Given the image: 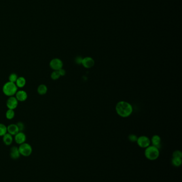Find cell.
<instances>
[{"mask_svg":"<svg viewBox=\"0 0 182 182\" xmlns=\"http://www.w3.org/2000/svg\"><path fill=\"white\" fill-rule=\"evenodd\" d=\"M18 149L20 152V155L25 157H29L32 153V147L30 144L28 143L25 142L19 145Z\"/></svg>","mask_w":182,"mask_h":182,"instance_id":"277c9868","label":"cell"},{"mask_svg":"<svg viewBox=\"0 0 182 182\" xmlns=\"http://www.w3.org/2000/svg\"><path fill=\"white\" fill-rule=\"evenodd\" d=\"M20 152L18 149V147L16 146H13L10 149V156L11 159L16 160L19 159L20 157Z\"/></svg>","mask_w":182,"mask_h":182,"instance_id":"8fae6325","label":"cell"},{"mask_svg":"<svg viewBox=\"0 0 182 182\" xmlns=\"http://www.w3.org/2000/svg\"><path fill=\"white\" fill-rule=\"evenodd\" d=\"M159 149L153 145H150L145 148V155L147 159L155 160L159 156Z\"/></svg>","mask_w":182,"mask_h":182,"instance_id":"3957f363","label":"cell"},{"mask_svg":"<svg viewBox=\"0 0 182 182\" xmlns=\"http://www.w3.org/2000/svg\"><path fill=\"white\" fill-rule=\"evenodd\" d=\"M38 94L41 95H45L48 92V87L45 84H41L37 88Z\"/></svg>","mask_w":182,"mask_h":182,"instance_id":"2e32d148","label":"cell"},{"mask_svg":"<svg viewBox=\"0 0 182 182\" xmlns=\"http://www.w3.org/2000/svg\"><path fill=\"white\" fill-rule=\"evenodd\" d=\"M7 133V126L2 123H0V136H3Z\"/></svg>","mask_w":182,"mask_h":182,"instance_id":"d6986e66","label":"cell"},{"mask_svg":"<svg viewBox=\"0 0 182 182\" xmlns=\"http://www.w3.org/2000/svg\"><path fill=\"white\" fill-rule=\"evenodd\" d=\"M15 95L18 102H24L27 99V93L24 90L17 91Z\"/></svg>","mask_w":182,"mask_h":182,"instance_id":"30bf717a","label":"cell"},{"mask_svg":"<svg viewBox=\"0 0 182 182\" xmlns=\"http://www.w3.org/2000/svg\"><path fill=\"white\" fill-rule=\"evenodd\" d=\"M50 77L51 78V80H58L60 77V76L58 71L53 70V72H51L50 75Z\"/></svg>","mask_w":182,"mask_h":182,"instance_id":"ffe728a7","label":"cell"},{"mask_svg":"<svg viewBox=\"0 0 182 182\" xmlns=\"http://www.w3.org/2000/svg\"><path fill=\"white\" fill-rule=\"evenodd\" d=\"M14 140L18 144H22L26 142V135L23 132H19L14 136Z\"/></svg>","mask_w":182,"mask_h":182,"instance_id":"9c48e42d","label":"cell"},{"mask_svg":"<svg viewBox=\"0 0 182 182\" xmlns=\"http://www.w3.org/2000/svg\"><path fill=\"white\" fill-rule=\"evenodd\" d=\"M19 132V130L16 124H11L7 126V133L13 136H15Z\"/></svg>","mask_w":182,"mask_h":182,"instance_id":"7c38bea8","label":"cell"},{"mask_svg":"<svg viewBox=\"0 0 182 182\" xmlns=\"http://www.w3.org/2000/svg\"><path fill=\"white\" fill-rule=\"evenodd\" d=\"M2 137L3 142L4 144L7 145V146H9L10 145L12 144L13 141V135H11L7 133Z\"/></svg>","mask_w":182,"mask_h":182,"instance_id":"5bb4252c","label":"cell"},{"mask_svg":"<svg viewBox=\"0 0 182 182\" xmlns=\"http://www.w3.org/2000/svg\"><path fill=\"white\" fill-rule=\"evenodd\" d=\"M172 158H182V153L180 150H176L172 153Z\"/></svg>","mask_w":182,"mask_h":182,"instance_id":"7402d4cb","label":"cell"},{"mask_svg":"<svg viewBox=\"0 0 182 182\" xmlns=\"http://www.w3.org/2000/svg\"><path fill=\"white\" fill-rule=\"evenodd\" d=\"M83 57L81 56H77L75 57V62L77 65H81L82 62Z\"/></svg>","mask_w":182,"mask_h":182,"instance_id":"d4e9b609","label":"cell"},{"mask_svg":"<svg viewBox=\"0 0 182 182\" xmlns=\"http://www.w3.org/2000/svg\"><path fill=\"white\" fill-rule=\"evenodd\" d=\"M18 87L15 83L8 81L3 86L2 92L4 95L8 97H13L15 95L17 92Z\"/></svg>","mask_w":182,"mask_h":182,"instance_id":"7a4b0ae2","label":"cell"},{"mask_svg":"<svg viewBox=\"0 0 182 182\" xmlns=\"http://www.w3.org/2000/svg\"><path fill=\"white\" fill-rule=\"evenodd\" d=\"M58 72H59V75H60V77H62V76H64L65 75H66V70L64 69H63V68H62V69H60L59 70H58Z\"/></svg>","mask_w":182,"mask_h":182,"instance_id":"484cf974","label":"cell"},{"mask_svg":"<svg viewBox=\"0 0 182 182\" xmlns=\"http://www.w3.org/2000/svg\"><path fill=\"white\" fill-rule=\"evenodd\" d=\"M15 116V112L14 110L8 109L5 113V117L8 120L13 119Z\"/></svg>","mask_w":182,"mask_h":182,"instance_id":"e0dca14e","label":"cell"},{"mask_svg":"<svg viewBox=\"0 0 182 182\" xmlns=\"http://www.w3.org/2000/svg\"><path fill=\"white\" fill-rule=\"evenodd\" d=\"M16 85L17 86L18 88H23L26 84V80L25 77L23 76L18 77L17 80L15 83Z\"/></svg>","mask_w":182,"mask_h":182,"instance_id":"9a60e30c","label":"cell"},{"mask_svg":"<svg viewBox=\"0 0 182 182\" xmlns=\"http://www.w3.org/2000/svg\"><path fill=\"white\" fill-rule=\"evenodd\" d=\"M81 65L83 67L87 69H90L93 67L95 65V60L90 57H86L83 58L82 62Z\"/></svg>","mask_w":182,"mask_h":182,"instance_id":"ba28073f","label":"cell"},{"mask_svg":"<svg viewBox=\"0 0 182 182\" xmlns=\"http://www.w3.org/2000/svg\"><path fill=\"white\" fill-rule=\"evenodd\" d=\"M18 78V76L16 73H11L9 76V81L10 82L15 83Z\"/></svg>","mask_w":182,"mask_h":182,"instance_id":"44dd1931","label":"cell"},{"mask_svg":"<svg viewBox=\"0 0 182 182\" xmlns=\"http://www.w3.org/2000/svg\"><path fill=\"white\" fill-rule=\"evenodd\" d=\"M49 66L53 70L58 71L63 67V62L59 58H53L50 61Z\"/></svg>","mask_w":182,"mask_h":182,"instance_id":"5b68a950","label":"cell"},{"mask_svg":"<svg viewBox=\"0 0 182 182\" xmlns=\"http://www.w3.org/2000/svg\"><path fill=\"white\" fill-rule=\"evenodd\" d=\"M115 111L120 117L127 118L132 114L133 108L130 103L125 101H120L115 105Z\"/></svg>","mask_w":182,"mask_h":182,"instance_id":"6da1fadb","label":"cell"},{"mask_svg":"<svg viewBox=\"0 0 182 182\" xmlns=\"http://www.w3.org/2000/svg\"><path fill=\"white\" fill-rule=\"evenodd\" d=\"M138 145L140 147L142 148H146L149 146H150L151 144V140L149 137L146 136H140V137H138L137 142Z\"/></svg>","mask_w":182,"mask_h":182,"instance_id":"8992f818","label":"cell"},{"mask_svg":"<svg viewBox=\"0 0 182 182\" xmlns=\"http://www.w3.org/2000/svg\"><path fill=\"white\" fill-rule=\"evenodd\" d=\"M6 105L8 109L15 110L18 105V101L15 97H10L8 98V100H7Z\"/></svg>","mask_w":182,"mask_h":182,"instance_id":"52a82bcc","label":"cell"},{"mask_svg":"<svg viewBox=\"0 0 182 182\" xmlns=\"http://www.w3.org/2000/svg\"><path fill=\"white\" fill-rule=\"evenodd\" d=\"M172 165L175 167H180L182 165V158H172Z\"/></svg>","mask_w":182,"mask_h":182,"instance_id":"ac0fdd59","label":"cell"},{"mask_svg":"<svg viewBox=\"0 0 182 182\" xmlns=\"http://www.w3.org/2000/svg\"><path fill=\"white\" fill-rule=\"evenodd\" d=\"M16 124L17 125V127L19 129V132H23L24 130H25V125L23 122H19Z\"/></svg>","mask_w":182,"mask_h":182,"instance_id":"cb8c5ba5","label":"cell"},{"mask_svg":"<svg viewBox=\"0 0 182 182\" xmlns=\"http://www.w3.org/2000/svg\"><path fill=\"white\" fill-rule=\"evenodd\" d=\"M137 139L138 137L135 134H130L128 136V140H129L130 142H137Z\"/></svg>","mask_w":182,"mask_h":182,"instance_id":"603a6c76","label":"cell"},{"mask_svg":"<svg viewBox=\"0 0 182 182\" xmlns=\"http://www.w3.org/2000/svg\"><path fill=\"white\" fill-rule=\"evenodd\" d=\"M161 137L158 135H155L152 136L151 140V142L152 143V145L155 146L159 149L161 147Z\"/></svg>","mask_w":182,"mask_h":182,"instance_id":"4fadbf2b","label":"cell"}]
</instances>
